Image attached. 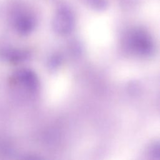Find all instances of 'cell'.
<instances>
[{
	"mask_svg": "<svg viewBox=\"0 0 160 160\" xmlns=\"http://www.w3.org/2000/svg\"><path fill=\"white\" fill-rule=\"evenodd\" d=\"M126 44L130 51L141 56H149L154 51V44L146 31L138 29L131 31L126 39Z\"/></svg>",
	"mask_w": 160,
	"mask_h": 160,
	"instance_id": "6da1fadb",
	"label": "cell"
},
{
	"mask_svg": "<svg viewBox=\"0 0 160 160\" xmlns=\"http://www.w3.org/2000/svg\"><path fill=\"white\" fill-rule=\"evenodd\" d=\"M74 26V18L72 13L66 8L59 9L55 15L52 27L54 31L61 35L70 33Z\"/></svg>",
	"mask_w": 160,
	"mask_h": 160,
	"instance_id": "7a4b0ae2",
	"label": "cell"
},
{
	"mask_svg": "<svg viewBox=\"0 0 160 160\" xmlns=\"http://www.w3.org/2000/svg\"><path fill=\"white\" fill-rule=\"evenodd\" d=\"M15 76L18 81L28 90L35 91L38 89V78L32 71L28 69H22L16 72Z\"/></svg>",
	"mask_w": 160,
	"mask_h": 160,
	"instance_id": "3957f363",
	"label": "cell"
},
{
	"mask_svg": "<svg viewBox=\"0 0 160 160\" xmlns=\"http://www.w3.org/2000/svg\"><path fill=\"white\" fill-rule=\"evenodd\" d=\"M34 26V22L30 18H23L21 19L18 24V30L22 34H27L31 32Z\"/></svg>",
	"mask_w": 160,
	"mask_h": 160,
	"instance_id": "277c9868",
	"label": "cell"
},
{
	"mask_svg": "<svg viewBox=\"0 0 160 160\" xmlns=\"http://www.w3.org/2000/svg\"><path fill=\"white\" fill-rule=\"evenodd\" d=\"M158 142H154L149 149V155L155 159H159V146Z\"/></svg>",
	"mask_w": 160,
	"mask_h": 160,
	"instance_id": "5b68a950",
	"label": "cell"
},
{
	"mask_svg": "<svg viewBox=\"0 0 160 160\" xmlns=\"http://www.w3.org/2000/svg\"><path fill=\"white\" fill-rule=\"evenodd\" d=\"M61 57L56 55L52 56L49 61V66L51 68H56L57 66H58L59 65V64L61 63Z\"/></svg>",
	"mask_w": 160,
	"mask_h": 160,
	"instance_id": "8992f818",
	"label": "cell"
}]
</instances>
